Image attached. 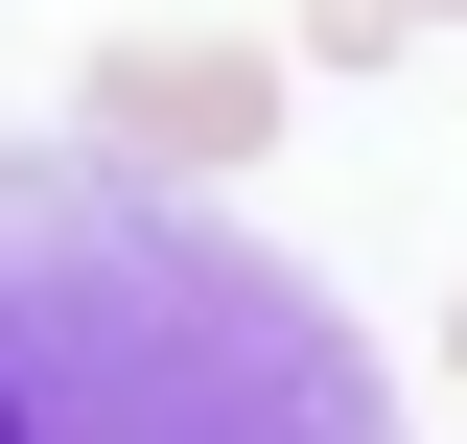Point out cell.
I'll return each mask as SVG.
<instances>
[{"label":"cell","mask_w":467,"mask_h":444,"mask_svg":"<svg viewBox=\"0 0 467 444\" xmlns=\"http://www.w3.org/2000/svg\"><path fill=\"white\" fill-rule=\"evenodd\" d=\"M94 117L117 141H140V164H234V141H257V117H281V48H94Z\"/></svg>","instance_id":"7a4b0ae2"},{"label":"cell","mask_w":467,"mask_h":444,"mask_svg":"<svg viewBox=\"0 0 467 444\" xmlns=\"http://www.w3.org/2000/svg\"><path fill=\"white\" fill-rule=\"evenodd\" d=\"M0 444H398L374 328L117 141H0Z\"/></svg>","instance_id":"6da1fadb"},{"label":"cell","mask_w":467,"mask_h":444,"mask_svg":"<svg viewBox=\"0 0 467 444\" xmlns=\"http://www.w3.org/2000/svg\"><path fill=\"white\" fill-rule=\"evenodd\" d=\"M398 24H467V0H398Z\"/></svg>","instance_id":"3957f363"}]
</instances>
